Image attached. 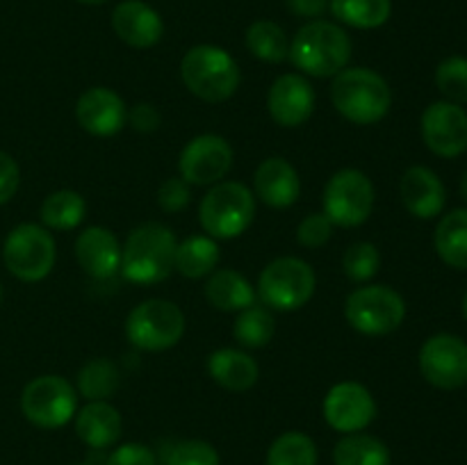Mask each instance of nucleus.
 Returning a JSON list of instances; mask_svg holds the SVG:
<instances>
[{
    "label": "nucleus",
    "instance_id": "obj_1",
    "mask_svg": "<svg viewBox=\"0 0 467 465\" xmlns=\"http://www.w3.org/2000/svg\"><path fill=\"white\" fill-rule=\"evenodd\" d=\"M176 235L169 226L149 222L128 235L121 251V274L135 285H155L171 276L176 260Z\"/></svg>",
    "mask_w": 467,
    "mask_h": 465
},
{
    "label": "nucleus",
    "instance_id": "obj_2",
    "mask_svg": "<svg viewBox=\"0 0 467 465\" xmlns=\"http://www.w3.org/2000/svg\"><path fill=\"white\" fill-rule=\"evenodd\" d=\"M331 103L347 121L356 126H374L390 112L392 91L386 78L372 68H345L333 78Z\"/></svg>",
    "mask_w": 467,
    "mask_h": 465
},
{
    "label": "nucleus",
    "instance_id": "obj_3",
    "mask_svg": "<svg viewBox=\"0 0 467 465\" xmlns=\"http://www.w3.org/2000/svg\"><path fill=\"white\" fill-rule=\"evenodd\" d=\"M290 59L306 76L336 78L349 64L351 39L336 23L310 21L290 41Z\"/></svg>",
    "mask_w": 467,
    "mask_h": 465
},
{
    "label": "nucleus",
    "instance_id": "obj_4",
    "mask_svg": "<svg viewBox=\"0 0 467 465\" xmlns=\"http://www.w3.org/2000/svg\"><path fill=\"white\" fill-rule=\"evenodd\" d=\"M182 85L205 103H223L240 87V67L219 46L201 44L185 53L181 62Z\"/></svg>",
    "mask_w": 467,
    "mask_h": 465
},
{
    "label": "nucleus",
    "instance_id": "obj_5",
    "mask_svg": "<svg viewBox=\"0 0 467 465\" xmlns=\"http://www.w3.org/2000/svg\"><path fill=\"white\" fill-rule=\"evenodd\" d=\"M255 217V194L237 181H222L201 199L199 222L213 240H233L246 232Z\"/></svg>",
    "mask_w": 467,
    "mask_h": 465
},
{
    "label": "nucleus",
    "instance_id": "obj_6",
    "mask_svg": "<svg viewBox=\"0 0 467 465\" xmlns=\"http://www.w3.org/2000/svg\"><path fill=\"white\" fill-rule=\"evenodd\" d=\"M317 276L306 260L283 255L272 260L258 278V296L269 310L292 313L313 299Z\"/></svg>",
    "mask_w": 467,
    "mask_h": 465
},
{
    "label": "nucleus",
    "instance_id": "obj_7",
    "mask_svg": "<svg viewBox=\"0 0 467 465\" xmlns=\"http://www.w3.org/2000/svg\"><path fill=\"white\" fill-rule=\"evenodd\" d=\"M185 315L169 299H146L130 310L126 337L141 351H167L181 342Z\"/></svg>",
    "mask_w": 467,
    "mask_h": 465
},
{
    "label": "nucleus",
    "instance_id": "obj_8",
    "mask_svg": "<svg viewBox=\"0 0 467 465\" xmlns=\"http://www.w3.org/2000/svg\"><path fill=\"white\" fill-rule=\"evenodd\" d=\"M5 267L23 283L44 281L57 260V244L48 228L36 223H21L12 228L3 244Z\"/></svg>",
    "mask_w": 467,
    "mask_h": 465
},
{
    "label": "nucleus",
    "instance_id": "obj_9",
    "mask_svg": "<svg viewBox=\"0 0 467 465\" xmlns=\"http://www.w3.org/2000/svg\"><path fill=\"white\" fill-rule=\"evenodd\" d=\"M345 317L363 336H388L404 324L406 301L388 285H365L347 296Z\"/></svg>",
    "mask_w": 467,
    "mask_h": 465
},
{
    "label": "nucleus",
    "instance_id": "obj_10",
    "mask_svg": "<svg viewBox=\"0 0 467 465\" xmlns=\"http://www.w3.org/2000/svg\"><path fill=\"white\" fill-rule=\"evenodd\" d=\"M322 212L333 226L356 228L369 219L374 210V185L360 169H340L324 185Z\"/></svg>",
    "mask_w": 467,
    "mask_h": 465
},
{
    "label": "nucleus",
    "instance_id": "obj_11",
    "mask_svg": "<svg viewBox=\"0 0 467 465\" xmlns=\"http://www.w3.org/2000/svg\"><path fill=\"white\" fill-rule=\"evenodd\" d=\"M21 410L35 427L59 429L76 415L78 390L59 374H44L23 388Z\"/></svg>",
    "mask_w": 467,
    "mask_h": 465
},
{
    "label": "nucleus",
    "instance_id": "obj_12",
    "mask_svg": "<svg viewBox=\"0 0 467 465\" xmlns=\"http://www.w3.org/2000/svg\"><path fill=\"white\" fill-rule=\"evenodd\" d=\"M420 372L441 390L467 386V342L451 333H438L422 345L418 356Z\"/></svg>",
    "mask_w": 467,
    "mask_h": 465
},
{
    "label": "nucleus",
    "instance_id": "obj_13",
    "mask_svg": "<svg viewBox=\"0 0 467 465\" xmlns=\"http://www.w3.org/2000/svg\"><path fill=\"white\" fill-rule=\"evenodd\" d=\"M233 158H235L233 146L222 135L205 132L187 141L178 158V171L182 181L190 185H217L231 171Z\"/></svg>",
    "mask_w": 467,
    "mask_h": 465
},
{
    "label": "nucleus",
    "instance_id": "obj_14",
    "mask_svg": "<svg viewBox=\"0 0 467 465\" xmlns=\"http://www.w3.org/2000/svg\"><path fill=\"white\" fill-rule=\"evenodd\" d=\"M322 410L331 429L340 433H358L377 418V401L363 383L342 381L327 392Z\"/></svg>",
    "mask_w": 467,
    "mask_h": 465
},
{
    "label": "nucleus",
    "instance_id": "obj_15",
    "mask_svg": "<svg viewBox=\"0 0 467 465\" xmlns=\"http://www.w3.org/2000/svg\"><path fill=\"white\" fill-rule=\"evenodd\" d=\"M422 140L441 158H459L467 150V112L450 100H436L422 114Z\"/></svg>",
    "mask_w": 467,
    "mask_h": 465
},
{
    "label": "nucleus",
    "instance_id": "obj_16",
    "mask_svg": "<svg viewBox=\"0 0 467 465\" xmlns=\"http://www.w3.org/2000/svg\"><path fill=\"white\" fill-rule=\"evenodd\" d=\"M315 89L299 73H283L267 91L269 117L281 128H299L313 117Z\"/></svg>",
    "mask_w": 467,
    "mask_h": 465
},
{
    "label": "nucleus",
    "instance_id": "obj_17",
    "mask_svg": "<svg viewBox=\"0 0 467 465\" xmlns=\"http://www.w3.org/2000/svg\"><path fill=\"white\" fill-rule=\"evenodd\" d=\"M76 117L82 130L89 135L112 137L128 123V108L114 89L91 87L78 98Z\"/></svg>",
    "mask_w": 467,
    "mask_h": 465
},
{
    "label": "nucleus",
    "instance_id": "obj_18",
    "mask_svg": "<svg viewBox=\"0 0 467 465\" xmlns=\"http://www.w3.org/2000/svg\"><path fill=\"white\" fill-rule=\"evenodd\" d=\"M121 242L105 226L85 228L76 240L78 264L91 278L117 276L121 269Z\"/></svg>",
    "mask_w": 467,
    "mask_h": 465
},
{
    "label": "nucleus",
    "instance_id": "obj_19",
    "mask_svg": "<svg viewBox=\"0 0 467 465\" xmlns=\"http://www.w3.org/2000/svg\"><path fill=\"white\" fill-rule=\"evenodd\" d=\"M112 27L123 44L132 48H153L164 35L162 16L141 0H123L112 12Z\"/></svg>",
    "mask_w": 467,
    "mask_h": 465
},
{
    "label": "nucleus",
    "instance_id": "obj_20",
    "mask_svg": "<svg viewBox=\"0 0 467 465\" xmlns=\"http://www.w3.org/2000/svg\"><path fill=\"white\" fill-rule=\"evenodd\" d=\"M254 194L269 208H290L301 196V178L285 158L263 160L255 169Z\"/></svg>",
    "mask_w": 467,
    "mask_h": 465
},
{
    "label": "nucleus",
    "instance_id": "obj_21",
    "mask_svg": "<svg viewBox=\"0 0 467 465\" xmlns=\"http://www.w3.org/2000/svg\"><path fill=\"white\" fill-rule=\"evenodd\" d=\"M400 194L406 210L418 219L438 217L447 203L445 185L438 178V173L429 167H422V164L406 169L400 182Z\"/></svg>",
    "mask_w": 467,
    "mask_h": 465
},
{
    "label": "nucleus",
    "instance_id": "obj_22",
    "mask_svg": "<svg viewBox=\"0 0 467 465\" xmlns=\"http://www.w3.org/2000/svg\"><path fill=\"white\" fill-rule=\"evenodd\" d=\"M76 433L91 450H105L121 438L123 418L109 401H87L76 415Z\"/></svg>",
    "mask_w": 467,
    "mask_h": 465
},
{
    "label": "nucleus",
    "instance_id": "obj_23",
    "mask_svg": "<svg viewBox=\"0 0 467 465\" xmlns=\"http://www.w3.org/2000/svg\"><path fill=\"white\" fill-rule=\"evenodd\" d=\"M208 374L226 390L246 392L258 383L260 367L246 351L226 346L208 356Z\"/></svg>",
    "mask_w": 467,
    "mask_h": 465
},
{
    "label": "nucleus",
    "instance_id": "obj_24",
    "mask_svg": "<svg viewBox=\"0 0 467 465\" xmlns=\"http://www.w3.org/2000/svg\"><path fill=\"white\" fill-rule=\"evenodd\" d=\"M205 299L222 313H240L255 304V290L235 269H217L205 283Z\"/></svg>",
    "mask_w": 467,
    "mask_h": 465
},
{
    "label": "nucleus",
    "instance_id": "obj_25",
    "mask_svg": "<svg viewBox=\"0 0 467 465\" xmlns=\"http://www.w3.org/2000/svg\"><path fill=\"white\" fill-rule=\"evenodd\" d=\"M438 258L454 269H467V208L451 210L433 232Z\"/></svg>",
    "mask_w": 467,
    "mask_h": 465
},
{
    "label": "nucleus",
    "instance_id": "obj_26",
    "mask_svg": "<svg viewBox=\"0 0 467 465\" xmlns=\"http://www.w3.org/2000/svg\"><path fill=\"white\" fill-rule=\"evenodd\" d=\"M219 244L210 235H192L178 242L173 269L185 278H203L217 269Z\"/></svg>",
    "mask_w": 467,
    "mask_h": 465
},
{
    "label": "nucleus",
    "instance_id": "obj_27",
    "mask_svg": "<svg viewBox=\"0 0 467 465\" xmlns=\"http://www.w3.org/2000/svg\"><path fill=\"white\" fill-rule=\"evenodd\" d=\"M87 203L76 190H57L41 203V223L48 231H73L82 223Z\"/></svg>",
    "mask_w": 467,
    "mask_h": 465
},
{
    "label": "nucleus",
    "instance_id": "obj_28",
    "mask_svg": "<svg viewBox=\"0 0 467 465\" xmlns=\"http://www.w3.org/2000/svg\"><path fill=\"white\" fill-rule=\"evenodd\" d=\"M121 386V372L109 358H94L78 372L76 390L87 401H108Z\"/></svg>",
    "mask_w": 467,
    "mask_h": 465
},
{
    "label": "nucleus",
    "instance_id": "obj_29",
    "mask_svg": "<svg viewBox=\"0 0 467 465\" xmlns=\"http://www.w3.org/2000/svg\"><path fill=\"white\" fill-rule=\"evenodd\" d=\"M336 465H390L386 442L369 433H347L333 450Z\"/></svg>",
    "mask_w": 467,
    "mask_h": 465
},
{
    "label": "nucleus",
    "instance_id": "obj_30",
    "mask_svg": "<svg viewBox=\"0 0 467 465\" xmlns=\"http://www.w3.org/2000/svg\"><path fill=\"white\" fill-rule=\"evenodd\" d=\"M246 48L260 62L281 64L290 57V39L283 27L274 21H255L246 27Z\"/></svg>",
    "mask_w": 467,
    "mask_h": 465
},
{
    "label": "nucleus",
    "instance_id": "obj_31",
    "mask_svg": "<svg viewBox=\"0 0 467 465\" xmlns=\"http://www.w3.org/2000/svg\"><path fill=\"white\" fill-rule=\"evenodd\" d=\"M331 12L337 21L358 30H374L390 18V0H331Z\"/></svg>",
    "mask_w": 467,
    "mask_h": 465
},
{
    "label": "nucleus",
    "instance_id": "obj_32",
    "mask_svg": "<svg viewBox=\"0 0 467 465\" xmlns=\"http://www.w3.org/2000/svg\"><path fill=\"white\" fill-rule=\"evenodd\" d=\"M276 331L274 315L263 305H249V308L237 313L235 324H233V336L246 349H260L269 345Z\"/></svg>",
    "mask_w": 467,
    "mask_h": 465
},
{
    "label": "nucleus",
    "instance_id": "obj_33",
    "mask_svg": "<svg viewBox=\"0 0 467 465\" xmlns=\"http://www.w3.org/2000/svg\"><path fill=\"white\" fill-rule=\"evenodd\" d=\"M265 465H317V447L301 431H287L272 442Z\"/></svg>",
    "mask_w": 467,
    "mask_h": 465
},
{
    "label": "nucleus",
    "instance_id": "obj_34",
    "mask_svg": "<svg viewBox=\"0 0 467 465\" xmlns=\"http://www.w3.org/2000/svg\"><path fill=\"white\" fill-rule=\"evenodd\" d=\"M436 87L450 103H467V57H447L436 68Z\"/></svg>",
    "mask_w": 467,
    "mask_h": 465
},
{
    "label": "nucleus",
    "instance_id": "obj_35",
    "mask_svg": "<svg viewBox=\"0 0 467 465\" xmlns=\"http://www.w3.org/2000/svg\"><path fill=\"white\" fill-rule=\"evenodd\" d=\"M379 267H381V253L372 242H354L342 258V269L354 283L372 281Z\"/></svg>",
    "mask_w": 467,
    "mask_h": 465
},
{
    "label": "nucleus",
    "instance_id": "obj_36",
    "mask_svg": "<svg viewBox=\"0 0 467 465\" xmlns=\"http://www.w3.org/2000/svg\"><path fill=\"white\" fill-rule=\"evenodd\" d=\"M167 465H219V454L205 440L173 442L167 451Z\"/></svg>",
    "mask_w": 467,
    "mask_h": 465
},
{
    "label": "nucleus",
    "instance_id": "obj_37",
    "mask_svg": "<svg viewBox=\"0 0 467 465\" xmlns=\"http://www.w3.org/2000/svg\"><path fill=\"white\" fill-rule=\"evenodd\" d=\"M333 222L324 212H310L296 228V242L306 249H319L333 237Z\"/></svg>",
    "mask_w": 467,
    "mask_h": 465
},
{
    "label": "nucleus",
    "instance_id": "obj_38",
    "mask_svg": "<svg viewBox=\"0 0 467 465\" xmlns=\"http://www.w3.org/2000/svg\"><path fill=\"white\" fill-rule=\"evenodd\" d=\"M190 201H192L190 182H185L182 178H178V176L167 178V181L160 185L158 205L164 210V212H169V214L182 212V210L190 205Z\"/></svg>",
    "mask_w": 467,
    "mask_h": 465
},
{
    "label": "nucleus",
    "instance_id": "obj_39",
    "mask_svg": "<svg viewBox=\"0 0 467 465\" xmlns=\"http://www.w3.org/2000/svg\"><path fill=\"white\" fill-rule=\"evenodd\" d=\"M105 465H158V456L150 447L140 445V442H126L108 456Z\"/></svg>",
    "mask_w": 467,
    "mask_h": 465
},
{
    "label": "nucleus",
    "instance_id": "obj_40",
    "mask_svg": "<svg viewBox=\"0 0 467 465\" xmlns=\"http://www.w3.org/2000/svg\"><path fill=\"white\" fill-rule=\"evenodd\" d=\"M21 185V169L9 153L0 150V205L7 203Z\"/></svg>",
    "mask_w": 467,
    "mask_h": 465
},
{
    "label": "nucleus",
    "instance_id": "obj_41",
    "mask_svg": "<svg viewBox=\"0 0 467 465\" xmlns=\"http://www.w3.org/2000/svg\"><path fill=\"white\" fill-rule=\"evenodd\" d=\"M128 123L137 132H153L160 126V112L150 103H140L128 112Z\"/></svg>",
    "mask_w": 467,
    "mask_h": 465
},
{
    "label": "nucleus",
    "instance_id": "obj_42",
    "mask_svg": "<svg viewBox=\"0 0 467 465\" xmlns=\"http://www.w3.org/2000/svg\"><path fill=\"white\" fill-rule=\"evenodd\" d=\"M285 3L296 16H304V18L322 16L328 7V0H285Z\"/></svg>",
    "mask_w": 467,
    "mask_h": 465
},
{
    "label": "nucleus",
    "instance_id": "obj_43",
    "mask_svg": "<svg viewBox=\"0 0 467 465\" xmlns=\"http://www.w3.org/2000/svg\"><path fill=\"white\" fill-rule=\"evenodd\" d=\"M461 196L467 201V171L463 173V178H461Z\"/></svg>",
    "mask_w": 467,
    "mask_h": 465
},
{
    "label": "nucleus",
    "instance_id": "obj_44",
    "mask_svg": "<svg viewBox=\"0 0 467 465\" xmlns=\"http://www.w3.org/2000/svg\"><path fill=\"white\" fill-rule=\"evenodd\" d=\"M78 3H82V5H103V3H108V0H78Z\"/></svg>",
    "mask_w": 467,
    "mask_h": 465
},
{
    "label": "nucleus",
    "instance_id": "obj_45",
    "mask_svg": "<svg viewBox=\"0 0 467 465\" xmlns=\"http://www.w3.org/2000/svg\"><path fill=\"white\" fill-rule=\"evenodd\" d=\"M463 315H465V319H467V292H465V296H463Z\"/></svg>",
    "mask_w": 467,
    "mask_h": 465
},
{
    "label": "nucleus",
    "instance_id": "obj_46",
    "mask_svg": "<svg viewBox=\"0 0 467 465\" xmlns=\"http://www.w3.org/2000/svg\"><path fill=\"white\" fill-rule=\"evenodd\" d=\"M0 299H3V285H0Z\"/></svg>",
    "mask_w": 467,
    "mask_h": 465
},
{
    "label": "nucleus",
    "instance_id": "obj_47",
    "mask_svg": "<svg viewBox=\"0 0 467 465\" xmlns=\"http://www.w3.org/2000/svg\"><path fill=\"white\" fill-rule=\"evenodd\" d=\"M78 465H89V463H78Z\"/></svg>",
    "mask_w": 467,
    "mask_h": 465
}]
</instances>
